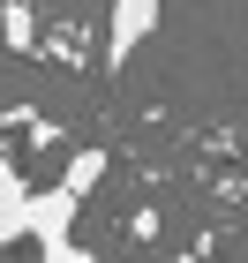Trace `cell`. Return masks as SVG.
Wrapping results in <instances>:
<instances>
[{
	"label": "cell",
	"mask_w": 248,
	"mask_h": 263,
	"mask_svg": "<svg viewBox=\"0 0 248 263\" xmlns=\"http://www.w3.org/2000/svg\"><path fill=\"white\" fill-rule=\"evenodd\" d=\"M30 173L15 158H0V241H23V226H30Z\"/></svg>",
	"instance_id": "3"
},
{
	"label": "cell",
	"mask_w": 248,
	"mask_h": 263,
	"mask_svg": "<svg viewBox=\"0 0 248 263\" xmlns=\"http://www.w3.org/2000/svg\"><path fill=\"white\" fill-rule=\"evenodd\" d=\"M158 15H165V0H105V68L113 76L158 38Z\"/></svg>",
	"instance_id": "1"
},
{
	"label": "cell",
	"mask_w": 248,
	"mask_h": 263,
	"mask_svg": "<svg viewBox=\"0 0 248 263\" xmlns=\"http://www.w3.org/2000/svg\"><path fill=\"white\" fill-rule=\"evenodd\" d=\"M38 263H90V248L83 241H53V248H38Z\"/></svg>",
	"instance_id": "6"
},
{
	"label": "cell",
	"mask_w": 248,
	"mask_h": 263,
	"mask_svg": "<svg viewBox=\"0 0 248 263\" xmlns=\"http://www.w3.org/2000/svg\"><path fill=\"white\" fill-rule=\"evenodd\" d=\"M68 188H75V196H90V188L105 181V151H75V158H68V173H61Z\"/></svg>",
	"instance_id": "5"
},
{
	"label": "cell",
	"mask_w": 248,
	"mask_h": 263,
	"mask_svg": "<svg viewBox=\"0 0 248 263\" xmlns=\"http://www.w3.org/2000/svg\"><path fill=\"white\" fill-rule=\"evenodd\" d=\"M75 218H83V196H75L68 181H53V188H38V196H30V226H23V241H38V248L75 241Z\"/></svg>",
	"instance_id": "2"
},
{
	"label": "cell",
	"mask_w": 248,
	"mask_h": 263,
	"mask_svg": "<svg viewBox=\"0 0 248 263\" xmlns=\"http://www.w3.org/2000/svg\"><path fill=\"white\" fill-rule=\"evenodd\" d=\"M0 38H8V53H45L38 45V8L30 0H0Z\"/></svg>",
	"instance_id": "4"
}]
</instances>
